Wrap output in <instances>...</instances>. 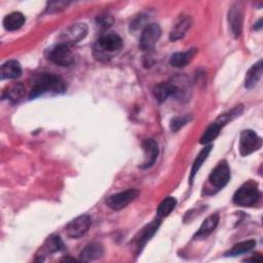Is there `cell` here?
I'll list each match as a JSON object with an SVG mask.
<instances>
[{
    "label": "cell",
    "mask_w": 263,
    "mask_h": 263,
    "mask_svg": "<svg viewBox=\"0 0 263 263\" xmlns=\"http://www.w3.org/2000/svg\"><path fill=\"white\" fill-rule=\"evenodd\" d=\"M242 10L238 5H233L228 11V23L229 28L234 37H237L241 33L242 28Z\"/></svg>",
    "instance_id": "12"
},
{
    "label": "cell",
    "mask_w": 263,
    "mask_h": 263,
    "mask_svg": "<svg viewBox=\"0 0 263 263\" xmlns=\"http://www.w3.org/2000/svg\"><path fill=\"white\" fill-rule=\"evenodd\" d=\"M177 204V200L176 198L168 196L166 198H164L158 205L157 208V216L158 218H164L166 216H168L171 214V212L175 209Z\"/></svg>",
    "instance_id": "24"
},
{
    "label": "cell",
    "mask_w": 263,
    "mask_h": 263,
    "mask_svg": "<svg viewBox=\"0 0 263 263\" xmlns=\"http://www.w3.org/2000/svg\"><path fill=\"white\" fill-rule=\"evenodd\" d=\"M260 197V192L257 184L248 182L241 185L233 195V202L240 206H253Z\"/></svg>",
    "instance_id": "3"
},
{
    "label": "cell",
    "mask_w": 263,
    "mask_h": 263,
    "mask_svg": "<svg viewBox=\"0 0 263 263\" xmlns=\"http://www.w3.org/2000/svg\"><path fill=\"white\" fill-rule=\"evenodd\" d=\"M122 47V39L115 33L103 35L93 46V55L101 61H107L116 55Z\"/></svg>",
    "instance_id": "2"
},
{
    "label": "cell",
    "mask_w": 263,
    "mask_h": 263,
    "mask_svg": "<svg viewBox=\"0 0 263 263\" xmlns=\"http://www.w3.org/2000/svg\"><path fill=\"white\" fill-rule=\"evenodd\" d=\"M219 223V215L218 214H213L211 216H209L201 224V226L199 227L198 231L195 234V238H204L208 235H210L215 228L217 227Z\"/></svg>",
    "instance_id": "16"
},
{
    "label": "cell",
    "mask_w": 263,
    "mask_h": 263,
    "mask_svg": "<svg viewBox=\"0 0 263 263\" xmlns=\"http://www.w3.org/2000/svg\"><path fill=\"white\" fill-rule=\"evenodd\" d=\"M47 58L58 66L69 67L74 63V55L69 45L59 43L48 49Z\"/></svg>",
    "instance_id": "4"
},
{
    "label": "cell",
    "mask_w": 263,
    "mask_h": 263,
    "mask_svg": "<svg viewBox=\"0 0 263 263\" xmlns=\"http://www.w3.org/2000/svg\"><path fill=\"white\" fill-rule=\"evenodd\" d=\"M261 76H262V61L260 60L258 63L253 65L247 72L245 86L247 88H253L258 83Z\"/></svg>",
    "instance_id": "20"
},
{
    "label": "cell",
    "mask_w": 263,
    "mask_h": 263,
    "mask_svg": "<svg viewBox=\"0 0 263 263\" xmlns=\"http://www.w3.org/2000/svg\"><path fill=\"white\" fill-rule=\"evenodd\" d=\"M191 26V20L189 16H183L178 20L170 33V38L173 41L183 38Z\"/></svg>",
    "instance_id": "15"
},
{
    "label": "cell",
    "mask_w": 263,
    "mask_h": 263,
    "mask_svg": "<svg viewBox=\"0 0 263 263\" xmlns=\"http://www.w3.org/2000/svg\"><path fill=\"white\" fill-rule=\"evenodd\" d=\"M262 146L261 138L252 129H245L239 137V153L242 156H247Z\"/></svg>",
    "instance_id": "5"
},
{
    "label": "cell",
    "mask_w": 263,
    "mask_h": 263,
    "mask_svg": "<svg viewBox=\"0 0 263 263\" xmlns=\"http://www.w3.org/2000/svg\"><path fill=\"white\" fill-rule=\"evenodd\" d=\"M230 179V168L225 160L220 161L216 167L212 171L209 181L216 188H223Z\"/></svg>",
    "instance_id": "10"
},
{
    "label": "cell",
    "mask_w": 263,
    "mask_h": 263,
    "mask_svg": "<svg viewBox=\"0 0 263 263\" xmlns=\"http://www.w3.org/2000/svg\"><path fill=\"white\" fill-rule=\"evenodd\" d=\"M190 120V116L185 115L182 117H176L171 121V129L173 132L179 130L182 126H184Z\"/></svg>",
    "instance_id": "29"
},
{
    "label": "cell",
    "mask_w": 263,
    "mask_h": 263,
    "mask_svg": "<svg viewBox=\"0 0 263 263\" xmlns=\"http://www.w3.org/2000/svg\"><path fill=\"white\" fill-rule=\"evenodd\" d=\"M196 48H191L183 52H176L170 59V64L176 68L185 67L196 54Z\"/></svg>",
    "instance_id": "17"
},
{
    "label": "cell",
    "mask_w": 263,
    "mask_h": 263,
    "mask_svg": "<svg viewBox=\"0 0 263 263\" xmlns=\"http://www.w3.org/2000/svg\"><path fill=\"white\" fill-rule=\"evenodd\" d=\"M25 92V87L21 83H14L8 87L7 90H5V96L7 99L11 101H17L20 100Z\"/></svg>",
    "instance_id": "27"
},
{
    "label": "cell",
    "mask_w": 263,
    "mask_h": 263,
    "mask_svg": "<svg viewBox=\"0 0 263 263\" xmlns=\"http://www.w3.org/2000/svg\"><path fill=\"white\" fill-rule=\"evenodd\" d=\"M142 147L145 153V161L141 165L142 168H148L154 164L158 155V144L153 139H145L142 142Z\"/></svg>",
    "instance_id": "11"
},
{
    "label": "cell",
    "mask_w": 263,
    "mask_h": 263,
    "mask_svg": "<svg viewBox=\"0 0 263 263\" xmlns=\"http://www.w3.org/2000/svg\"><path fill=\"white\" fill-rule=\"evenodd\" d=\"M65 90L66 84L61 77L50 73H39L33 78L30 99L37 98L46 92L62 93Z\"/></svg>",
    "instance_id": "1"
},
{
    "label": "cell",
    "mask_w": 263,
    "mask_h": 263,
    "mask_svg": "<svg viewBox=\"0 0 263 263\" xmlns=\"http://www.w3.org/2000/svg\"><path fill=\"white\" fill-rule=\"evenodd\" d=\"M1 78L2 79H15L22 74V68L16 61H7L1 66Z\"/></svg>",
    "instance_id": "18"
},
{
    "label": "cell",
    "mask_w": 263,
    "mask_h": 263,
    "mask_svg": "<svg viewBox=\"0 0 263 263\" xmlns=\"http://www.w3.org/2000/svg\"><path fill=\"white\" fill-rule=\"evenodd\" d=\"M220 129H221V126L219 124H217L216 122H213L205 130L204 133L202 134L201 138H200V143L201 144H209L210 142H212L213 140H215L219 133H220Z\"/></svg>",
    "instance_id": "25"
},
{
    "label": "cell",
    "mask_w": 263,
    "mask_h": 263,
    "mask_svg": "<svg viewBox=\"0 0 263 263\" xmlns=\"http://www.w3.org/2000/svg\"><path fill=\"white\" fill-rule=\"evenodd\" d=\"M255 246H256V241L254 239L245 240V241L234 245L228 252L225 253V255L226 256H237V255H240V254L251 251Z\"/></svg>",
    "instance_id": "23"
},
{
    "label": "cell",
    "mask_w": 263,
    "mask_h": 263,
    "mask_svg": "<svg viewBox=\"0 0 263 263\" xmlns=\"http://www.w3.org/2000/svg\"><path fill=\"white\" fill-rule=\"evenodd\" d=\"M242 112V106H237L235 107L234 109H232L231 111L227 112V113H224V114H221L217 119H216V123L219 124L221 127L223 125H225L226 123H228L230 120H232L233 118L239 116V114Z\"/></svg>",
    "instance_id": "26"
},
{
    "label": "cell",
    "mask_w": 263,
    "mask_h": 263,
    "mask_svg": "<svg viewBox=\"0 0 263 263\" xmlns=\"http://www.w3.org/2000/svg\"><path fill=\"white\" fill-rule=\"evenodd\" d=\"M103 254H104V249L102 245H100L99 242H90L82 249V251L79 254V257H80V260L88 262V261H92L101 258Z\"/></svg>",
    "instance_id": "14"
},
{
    "label": "cell",
    "mask_w": 263,
    "mask_h": 263,
    "mask_svg": "<svg viewBox=\"0 0 263 263\" xmlns=\"http://www.w3.org/2000/svg\"><path fill=\"white\" fill-rule=\"evenodd\" d=\"M87 34V26L84 23H76L66 28L61 36V43L64 44H75L81 41Z\"/></svg>",
    "instance_id": "7"
},
{
    "label": "cell",
    "mask_w": 263,
    "mask_h": 263,
    "mask_svg": "<svg viewBox=\"0 0 263 263\" xmlns=\"http://www.w3.org/2000/svg\"><path fill=\"white\" fill-rule=\"evenodd\" d=\"M180 93L179 88L172 83H158L153 88V95L157 102L162 103L171 96H177Z\"/></svg>",
    "instance_id": "13"
},
{
    "label": "cell",
    "mask_w": 263,
    "mask_h": 263,
    "mask_svg": "<svg viewBox=\"0 0 263 263\" xmlns=\"http://www.w3.org/2000/svg\"><path fill=\"white\" fill-rule=\"evenodd\" d=\"M91 220L88 215H81L72 220L66 227V232L69 237L78 238L83 236L90 227Z\"/></svg>",
    "instance_id": "8"
},
{
    "label": "cell",
    "mask_w": 263,
    "mask_h": 263,
    "mask_svg": "<svg viewBox=\"0 0 263 263\" xmlns=\"http://www.w3.org/2000/svg\"><path fill=\"white\" fill-rule=\"evenodd\" d=\"M25 15L22 12L15 11L7 14L3 20V26L8 31L18 30L25 24Z\"/></svg>",
    "instance_id": "19"
},
{
    "label": "cell",
    "mask_w": 263,
    "mask_h": 263,
    "mask_svg": "<svg viewBox=\"0 0 263 263\" xmlns=\"http://www.w3.org/2000/svg\"><path fill=\"white\" fill-rule=\"evenodd\" d=\"M212 147H213L212 145H208V146H205V147L198 153L197 157L195 158V160H194V162H193V164H192V168H191V173H190V178H189L190 182H192L194 176H195L196 173L199 171V168H200V166L202 165L203 161L208 158V156H209V154H210V152H211V150H212Z\"/></svg>",
    "instance_id": "22"
},
{
    "label": "cell",
    "mask_w": 263,
    "mask_h": 263,
    "mask_svg": "<svg viewBox=\"0 0 263 263\" xmlns=\"http://www.w3.org/2000/svg\"><path fill=\"white\" fill-rule=\"evenodd\" d=\"M44 247L46 248L47 252L49 253H54V252H60L64 249V243L61 239L60 236L58 235H51L49 236L46 241H45V245Z\"/></svg>",
    "instance_id": "28"
},
{
    "label": "cell",
    "mask_w": 263,
    "mask_h": 263,
    "mask_svg": "<svg viewBox=\"0 0 263 263\" xmlns=\"http://www.w3.org/2000/svg\"><path fill=\"white\" fill-rule=\"evenodd\" d=\"M159 225H160V218L152 221L149 225H147L145 228L142 229V231L140 233V237L138 238V247L139 248L144 246L154 235V233L157 231Z\"/></svg>",
    "instance_id": "21"
},
{
    "label": "cell",
    "mask_w": 263,
    "mask_h": 263,
    "mask_svg": "<svg viewBox=\"0 0 263 263\" xmlns=\"http://www.w3.org/2000/svg\"><path fill=\"white\" fill-rule=\"evenodd\" d=\"M161 35V29L158 24H149L145 27L140 38V47L143 50H149L154 47Z\"/></svg>",
    "instance_id": "9"
},
{
    "label": "cell",
    "mask_w": 263,
    "mask_h": 263,
    "mask_svg": "<svg viewBox=\"0 0 263 263\" xmlns=\"http://www.w3.org/2000/svg\"><path fill=\"white\" fill-rule=\"evenodd\" d=\"M139 194L140 192L138 189H127L125 191L110 195L106 199V204L114 211H119L135 200Z\"/></svg>",
    "instance_id": "6"
}]
</instances>
